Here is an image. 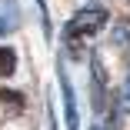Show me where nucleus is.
I'll return each instance as SVG.
<instances>
[{
  "label": "nucleus",
  "instance_id": "obj_3",
  "mask_svg": "<svg viewBox=\"0 0 130 130\" xmlns=\"http://www.w3.org/2000/svg\"><path fill=\"white\" fill-rule=\"evenodd\" d=\"M20 7H17V0H0V37H7L20 27Z\"/></svg>",
  "mask_w": 130,
  "mask_h": 130
},
{
  "label": "nucleus",
  "instance_id": "obj_4",
  "mask_svg": "<svg viewBox=\"0 0 130 130\" xmlns=\"http://www.w3.org/2000/svg\"><path fill=\"white\" fill-rule=\"evenodd\" d=\"M10 73H17V50L0 43V77H10Z\"/></svg>",
  "mask_w": 130,
  "mask_h": 130
},
{
  "label": "nucleus",
  "instance_id": "obj_2",
  "mask_svg": "<svg viewBox=\"0 0 130 130\" xmlns=\"http://www.w3.org/2000/svg\"><path fill=\"white\" fill-rule=\"evenodd\" d=\"M57 87H60V97H63V123H67V130H77L80 127V107H77V90L70 84V73H67L63 60L57 63Z\"/></svg>",
  "mask_w": 130,
  "mask_h": 130
},
{
  "label": "nucleus",
  "instance_id": "obj_8",
  "mask_svg": "<svg viewBox=\"0 0 130 130\" xmlns=\"http://www.w3.org/2000/svg\"><path fill=\"white\" fill-rule=\"evenodd\" d=\"M123 107L130 110V70H127V84H123Z\"/></svg>",
  "mask_w": 130,
  "mask_h": 130
},
{
  "label": "nucleus",
  "instance_id": "obj_7",
  "mask_svg": "<svg viewBox=\"0 0 130 130\" xmlns=\"http://www.w3.org/2000/svg\"><path fill=\"white\" fill-rule=\"evenodd\" d=\"M113 40H117V43H130V20L117 27V37H113Z\"/></svg>",
  "mask_w": 130,
  "mask_h": 130
},
{
  "label": "nucleus",
  "instance_id": "obj_1",
  "mask_svg": "<svg viewBox=\"0 0 130 130\" xmlns=\"http://www.w3.org/2000/svg\"><path fill=\"white\" fill-rule=\"evenodd\" d=\"M107 20H110V13H107V7H84V10H77L70 20H67V27H63V43L70 47V50H77V47H84L87 40H93L103 27H107Z\"/></svg>",
  "mask_w": 130,
  "mask_h": 130
},
{
  "label": "nucleus",
  "instance_id": "obj_6",
  "mask_svg": "<svg viewBox=\"0 0 130 130\" xmlns=\"http://www.w3.org/2000/svg\"><path fill=\"white\" fill-rule=\"evenodd\" d=\"M37 7H40V20H43V34L50 37V10H47V0H37Z\"/></svg>",
  "mask_w": 130,
  "mask_h": 130
},
{
  "label": "nucleus",
  "instance_id": "obj_5",
  "mask_svg": "<svg viewBox=\"0 0 130 130\" xmlns=\"http://www.w3.org/2000/svg\"><path fill=\"white\" fill-rule=\"evenodd\" d=\"M0 100H4L10 110H23V107H27V100H23L20 90H4V93H0Z\"/></svg>",
  "mask_w": 130,
  "mask_h": 130
}]
</instances>
